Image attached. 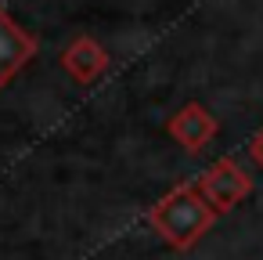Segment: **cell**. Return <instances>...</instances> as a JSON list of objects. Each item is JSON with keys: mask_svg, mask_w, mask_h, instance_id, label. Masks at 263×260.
<instances>
[{"mask_svg": "<svg viewBox=\"0 0 263 260\" xmlns=\"http://www.w3.org/2000/svg\"><path fill=\"white\" fill-rule=\"evenodd\" d=\"M220 213L205 202V195L195 184L173 188L166 199H159L148 210V224L173 246V249H191L216 220Z\"/></svg>", "mask_w": 263, "mask_h": 260, "instance_id": "6da1fadb", "label": "cell"}, {"mask_svg": "<svg viewBox=\"0 0 263 260\" xmlns=\"http://www.w3.org/2000/svg\"><path fill=\"white\" fill-rule=\"evenodd\" d=\"M195 188L205 195V202H209L216 213H227L234 202H241V199L252 192V177L241 174L238 163H231V159H216V163L198 177Z\"/></svg>", "mask_w": 263, "mask_h": 260, "instance_id": "7a4b0ae2", "label": "cell"}, {"mask_svg": "<svg viewBox=\"0 0 263 260\" xmlns=\"http://www.w3.org/2000/svg\"><path fill=\"white\" fill-rule=\"evenodd\" d=\"M29 58H36V40L0 8V91L18 76Z\"/></svg>", "mask_w": 263, "mask_h": 260, "instance_id": "3957f363", "label": "cell"}, {"mask_svg": "<svg viewBox=\"0 0 263 260\" xmlns=\"http://www.w3.org/2000/svg\"><path fill=\"white\" fill-rule=\"evenodd\" d=\"M166 130H170V137H173L177 145H184L187 152H202V148L213 141V134H216V119L209 116L205 105L187 101V105L166 123Z\"/></svg>", "mask_w": 263, "mask_h": 260, "instance_id": "277c9868", "label": "cell"}, {"mask_svg": "<svg viewBox=\"0 0 263 260\" xmlns=\"http://www.w3.org/2000/svg\"><path fill=\"white\" fill-rule=\"evenodd\" d=\"M62 65H65V73L76 80V83H94V80H101L105 76V69H108V51L94 40V37H76V40H69V47L62 51Z\"/></svg>", "mask_w": 263, "mask_h": 260, "instance_id": "5b68a950", "label": "cell"}, {"mask_svg": "<svg viewBox=\"0 0 263 260\" xmlns=\"http://www.w3.org/2000/svg\"><path fill=\"white\" fill-rule=\"evenodd\" d=\"M249 155L256 159V166H263V130H259V134L249 141Z\"/></svg>", "mask_w": 263, "mask_h": 260, "instance_id": "8992f818", "label": "cell"}]
</instances>
